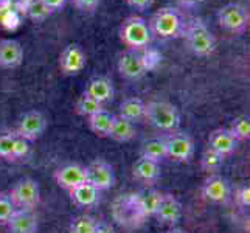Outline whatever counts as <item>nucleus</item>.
<instances>
[{
    "label": "nucleus",
    "mask_w": 250,
    "mask_h": 233,
    "mask_svg": "<svg viewBox=\"0 0 250 233\" xmlns=\"http://www.w3.org/2000/svg\"><path fill=\"white\" fill-rule=\"evenodd\" d=\"M182 36L189 51L196 56H211L216 50V38L202 19H191L185 23Z\"/></svg>",
    "instance_id": "obj_1"
},
{
    "label": "nucleus",
    "mask_w": 250,
    "mask_h": 233,
    "mask_svg": "<svg viewBox=\"0 0 250 233\" xmlns=\"http://www.w3.org/2000/svg\"><path fill=\"white\" fill-rule=\"evenodd\" d=\"M145 120L162 132H174L180 125V112L169 101L152 100L146 103Z\"/></svg>",
    "instance_id": "obj_2"
},
{
    "label": "nucleus",
    "mask_w": 250,
    "mask_h": 233,
    "mask_svg": "<svg viewBox=\"0 0 250 233\" xmlns=\"http://www.w3.org/2000/svg\"><path fill=\"white\" fill-rule=\"evenodd\" d=\"M148 25H149L151 34H156L157 38H162V39L177 38L184 33V28H185L182 14L179 13V10L171 6H165L157 10L152 14Z\"/></svg>",
    "instance_id": "obj_3"
},
{
    "label": "nucleus",
    "mask_w": 250,
    "mask_h": 233,
    "mask_svg": "<svg viewBox=\"0 0 250 233\" xmlns=\"http://www.w3.org/2000/svg\"><path fill=\"white\" fill-rule=\"evenodd\" d=\"M152 39L149 25L146 19L140 16H129L120 25V41L127 47V50H139L148 47Z\"/></svg>",
    "instance_id": "obj_4"
},
{
    "label": "nucleus",
    "mask_w": 250,
    "mask_h": 233,
    "mask_svg": "<svg viewBox=\"0 0 250 233\" xmlns=\"http://www.w3.org/2000/svg\"><path fill=\"white\" fill-rule=\"evenodd\" d=\"M219 27L231 34H243L249 28V11L241 3H227L218 10Z\"/></svg>",
    "instance_id": "obj_5"
},
{
    "label": "nucleus",
    "mask_w": 250,
    "mask_h": 233,
    "mask_svg": "<svg viewBox=\"0 0 250 233\" xmlns=\"http://www.w3.org/2000/svg\"><path fill=\"white\" fill-rule=\"evenodd\" d=\"M8 194H10L16 209L19 210H33L41 202L39 184L30 177H23L21 180H17Z\"/></svg>",
    "instance_id": "obj_6"
},
{
    "label": "nucleus",
    "mask_w": 250,
    "mask_h": 233,
    "mask_svg": "<svg viewBox=\"0 0 250 233\" xmlns=\"http://www.w3.org/2000/svg\"><path fill=\"white\" fill-rule=\"evenodd\" d=\"M163 140L167 146V159L177 163H185L193 159L194 142L187 132H168V135L163 137Z\"/></svg>",
    "instance_id": "obj_7"
},
{
    "label": "nucleus",
    "mask_w": 250,
    "mask_h": 233,
    "mask_svg": "<svg viewBox=\"0 0 250 233\" xmlns=\"http://www.w3.org/2000/svg\"><path fill=\"white\" fill-rule=\"evenodd\" d=\"M114 167L104 159H95L85 167V182L95 187L98 191H106L115 185Z\"/></svg>",
    "instance_id": "obj_8"
},
{
    "label": "nucleus",
    "mask_w": 250,
    "mask_h": 233,
    "mask_svg": "<svg viewBox=\"0 0 250 233\" xmlns=\"http://www.w3.org/2000/svg\"><path fill=\"white\" fill-rule=\"evenodd\" d=\"M117 68L120 75L126 80L137 81L143 78L148 72V61H146L145 55L139 50H125L123 53H120L118 61H117Z\"/></svg>",
    "instance_id": "obj_9"
},
{
    "label": "nucleus",
    "mask_w": 250,
    "mask_h": 233,
    "mask_svg": "<svg viewBox=\"0 0 250 233\" xmlns=\"http://www.w3.org/2000/svg\"><path fill=\"white\" fill-rule=\"evenodd\" d=\"M45 129H47L45 115L39 110H28L21 117L14 132L31 143L41 139V137L44 135Z\"/></svg>",
    "instance_id": "obj_10"
},
{
    "label": "nucleus",
    "mask_w": 250,
    "mask_h": 233,
    "mask_svg": "<svg viewBox=\"0 0 250 233\" xmlns=\"http://www.w3.org/2000/svg\"><path fill=\"white\" fill-rule=\"evenodd\" d=\"M201 193L205 201L222 205L229 202L231 196V188L229 180L226 177H222L221 174H208V177L202 184Z\"/></svg>",
    "instance_id": "obj_11"
},
{
    "label": "nucleus",
    "mask_w": 250,
    "mask_h": 233,
    "mask_svg": "<svg viewBox=\"0 0 250 233\" xmlns=\"http://www.w3.org/2000/svg\"><path fill=\"white\" fill-rule=\"evenodd\" d=\"M85 64H87V58H85L84 50L80 44H68L64 47V50L59 55V68L67 76L80 75Z\"/></svg>",
    "instance_id": "obj_12"
},
{
    "label": "nucleus",
    "mask_w": 250,
    "mask_h": 233,
    "mask_svg": "<svg viewBox=\"0 0 250 233\" xmlns=\"http://www.w3.org/2000/svg\"><path fill=\"white\" fill-rule=\"evenodd\" d=\"M53 179L58 187H61L65 191H70L85 182V167L80 163H65L55 171Z\"/></svg>",
    "instance_id": "obj_13"
},
{
    "label": "nucleus",
    "mask_w": 250,
    "mask_h": 233,
    "mask_svg": "<svg viewBox=\"0 0 250 233\" xmlns=\"http://www.w3.org/2000/svg\"><path fill=\"white\" fill-rule=\"evenodd\" d=\"M156 218L160 224L168 227H176V224L182 218V204L174 194L163 193L160 205L156 212Z\"/></svg>",
    "instance_id": "obj_14"
},
{
    "label": "nucleus",
    "mask_w": 250,
    "mask_h": 233,
    "mask_svg": "<svg viewBox=\"0 0 250 233\" xmlns=\"http://www.w3.org/2000/svg\"><path fill=\"white\" fill-rule=\"evenodd\" d=\"M84 93H87L89 97L93 100H97L100 105L104 106L106 103L114 100L115 89H114V83L110 81V78L107 76H93L89 83L85 84Z\"/></svg>",
    "instance_id": "obj_15"
},
{
    "label": "nucleus",
    "mask_w": 250,
    "mask_h": 233,
    "mask_svg": "<svg viewBox=\"0 0 250 233\" xmlns=\"http://www.w3.org/2000/svg\"><path fill=\"white\" fill-rule=\"evenodd\" d=\"M5 227L8 233H36L39 229V221L33 210L17 209Z\"/></svg>",
    "instance_id": "obj_16"
},
{
    "label": "nucleus",
    "mask_w": 250,
    "mask_h": 233,
    "mask_svg": "<svg viewBox=\"0 0 250 233\" xmlns=\"http://www.w3.org/2000/svg\"><path fill=\"white\" fill-rule=\"evenodd\" d=\"M238 143L239 142L230 134L227 127H218L210 132L208 146L207 148H210L213 151H216L218 154L224 155V157H227V155H231L236 151Z\"/></svg>",
    "instance_id": "obj_17"
},
{
    "label": "nucleus",
    "mask_w": 250,
    "mask_h": 233,
    "mask_svg": "<svg viewBox=\"0 0 250 233\" xmlns=\"http://www.w3.org/2000/svg\"><path fill=\"white\" fill-rule=\"evenodd\" d=\"M132 174H134V177L139 180L140 184H143L146 187H154L159 182V179L162 176L160 163L148 160V159H145V157H140L139 160L134 163Z\"/></svg>",
    "instance_id": "obj_18"
},
{
    "label": "nucleus",
    "mask_w": 250,
    "mask_h": 233,
    "mask_svg": "<svg viewBox=\"0 0 250 233\" xmlns=\"http://www.w3.org/2000/svg\"><path fill=\"white\" fill-rule=\"evenodd\" d=\"M23 61V47L16 39L0 41V67L16 68Z\"/></svg>",
    "instance_id": "obj_19"
},
{
    "label": "nucleus",
    "mask_w": 250,
    "mask_h": 233,
    "mask_svg": "<svg viewBox=\"0 0 250 233\" xmlns=\"http://www.w3.org/2000/svg\"><path fill=\"white\" fill-rule=\"evenodd\" d=\"M122 212V214H115L120 224L125 226H134L135 219H145L140 213L139 204H137V194L126 196L125 199H120V202L115 204V213Z\"/></svg>",
    "instance_id": "obj_20"
},
{
    "label": "nucleus",
    "mask_w": 250,
    "mask_h": 233,
    "mask_svg": "<svg viewBox=\"0 0 250 233\" xmlns=\"http://www.w3.org/2000/svg\"><path fill=\"white\" fill-rule=\"evenodd\" d=\"M100 193L101 191H98L95 187L84 182L76 188L70 190L68 196H70V199L75 205L83 207V209H92V207H95L100 202Z\"/></svg>",
    "instance_id": "obj_21"
},
{
    "label": "nucleus",
    "mask_w": 250,
    "mask_h": 233,
    "mask_svg": "<svg viewBox=\"0 0 250 233\" xmlns=\"http://www.w3.org/2000/svg\"><path fill=\"white\" fill-rule=\"evenodd\" d=\"M163 193H160L156 188H148L145 191L137 194V204H139L140 213L143 214V218H154L156 212L160 205Z\"/></svg>",
    "instance_id": "obj_22"
},
{
    "label": "nucleus",
    "mask_w": 250,
    "mask_h": 233,
    "mask_svg": "<svg viewBox=\"0 0 250 233\" xmlns=\"http://www.w3.org/2000/svg\"><path fill=\"white\" fill-rule=\"evenodd\" d=\"M145 107H146V103L140 98H126L122 101L118 109V117H122L125 120L131 123H137L140 120H145Z\"/></svg>",
    "instance_id": "obj_23"
},
{
    "label": "nucleus",
    "mask_w": 250,
    "mask_h": 233,
    "mask_svg": "<svg viewBox=\"0 0 250 233\" xmlns=\"http://www.w3.org/2000/svg\"><path fill=\"white\" fill-rule=\"evenodd\" d=\"M135 134H137V129H135L134 123L115 115L107 139H112L117 143H127V142H131L134 139Z\"/></svg>",
    "instance_id": "obj_24"
},
{
    "label": "nucleus",
    "mask_w": 250,
    "mask_h": 233,
    "mask_svg": "<svg viewBox=\"0 0 250 233\" xmlns=\"http://www.w3.org/2000/svg\"><path fill=\"white\" fill-rule=\"evenodd\" d=\"M114 114H110L109 110L106 109H101L97 114H93L92 117L87 118V125H89V129L98 137H109V132H110V127H112V123H114Z\"/></svg>",
    "instance_id": "obj_25"
},
{
    "label": "nucleus",
    "mask_w": 250,
    "mask_h": 233,
    "mask_svg": "<svg viewBox=\"0 0 250 233\" xmlns=\"http://www.w3.org/2000/svg\"><path fill=\"white\" fill-rule=\"evenodd\" d=\"M140 152H142L140 157H145L152 162L160 163L162 160H165L167 159V146H165L163 137H152V139L145 140L142 143Z\"/></svg>",
    "instance_id": "obj_26"
},
{
    "label": "nucleus",
    "mask_w": 250,
    "mask_h": 233,
    "mask_svg": "<svg viewBox=\"0 0 250 233\" xmlns=\"http://www.w3.org/2000/svg\"><path fill=\"white\" fill-rule=\"evenodd\" d=\"M21 11L33 22H44L48 16L53 14V11L42 3L41 0H23L21 5Z\"/></svg>",
    "instance_id": "obj_27"
},
{
    "label": "nucleus",
    "mask_w": 250,
    "mask_h": 233,
    "mask_svg": "<svg viewBox=\"0 0 250 233\" xmlns=\"http://www.w3.org/2000/svg\"><path fill=\"white\" fill-rule=\"evenodd\" d=\"M224 160H226L224 155L207 148L201 155V168L207 174H218V171L224 167Z\"/></svg>",
    "instance_id": "obj_28"
},
{
    "label": "nucleus",
    "mask_w": 250,
    "mask_h": 233,
    "mask_svg": "<svg viewBox=\"0 0 250 233\" xmlns=\"http://www.w3.org/2000/svg\"><path fill=\"white\" fill-rule=\"evenodd\" d=\"M101 109H104V106L100 105L97 100H93L92 97H89V95L84 92L75 103V112L84 118L92 117L93 114H97V112H100Z\"/></svg>",
    "instance_id": "obj_29"
},
{
    "label": "nucleus",
    "mask_w": 250,
    "mask_h": 233,
    "mask_svg": "<svg viewBox=\"0 0 250 233\" xmlns=\"http://www.w3.org/2000/svg\"><path fill=\"white\" fill-rule=\"evenodd\" d=\"M227 129L238 142H246L250 139V120L246 115L233 118Z\"/></svg>",
    "instance_id": "obj_30"
},
{
    "label": "nucleus",
    "mask_w": 250,
    "mask_h": 233,
    "mask_svg": "<svg viewBox=\"0 0 250 233\" xmlns=\"http://www.w3.org/2000/svg\"><path fill=\"white\" fill-rule=\"evenodd\" d=\"M97 227V219L89 214H80L70 222V233H93Z\"/></svg>",
    "instance_id": "obj_31"
},
{
    "label": "nucleus",
    "mask_w": 250,
    "mask_h": 233,
    "mask_svg": "<svg viewBox=\"0 0 250 233\" xmlns=\"http://www.w3.org/2000/svg\"><path fill=\"white\" fill-rule=\"evenodd\" d=\"M16 205L13 204L8 193H0V226H6V222L11 219L16 212Z\"/></svg>",
    "instance_id": "obj_32"
},
{
    "label": "nucleus",
    "mask_w": 250,
    "mask_h": 233,
    "mask_svg": "<svg viewBox=\"0 0 250 233\" xmlns=\"http://www.w3.org/2000/svg\"><path fill=\"white\" fill-rule=\"evenodd\" d=\"M16 132H3L0 134V159L13 162V148H14Z\"/></svg>",
    "instance_id": "obj_33"
},
{
    "label": "nucleus",
    "mask_w": 250,
    "mask_h": 233,
    "mask_svg": "<svg viewBox=\"0 0 250 233\" xmlns=\"http://www.w3.org/2000/svg\"><path fill=\"white\" fill-rule=\"evenodd\" d=\"M31 152V146H30V142L22 139L16 134V140H14V148H13V162H17V160H23L27 159Z\"/></svg>",
    "instance_id": "obj_34"
},
{
    "label": "nucleus",
    "mask_w": 250,
    "mask_h": 233,
    "mask_svg": "<svg viewBox=\"0 0 250 233\" xmlns=\"http://www.w3.org/2000/svg\"><path fill=\"white\" fill-rule=\"evenodd\" d=\"M0 23L5 25L6 28H14L19 23L17 11L11 6H0Z\"/></svg>",
    "instance_id": "obj_35"
},
{
    "label": "nucleus",
    "mask_w": 250,
    "mask_h": 233,
    "mask_svg": "<svg viewBox=\"0 0 250 233\" xmlns=\"http://www.w3.org/2000/svg\"><path fill=\"white\" fill-rule=\"evenodd\" d=\"M235 202L239 209H249L250 207V185L241 184L235 190Z\"/></svg>",
    "instance_id": "obj_36"
},
{
    "label": "nucleus",
    "mask_w": 250,
    "mask_h": 233,
    "mask_svg": "<svg viewBox=\"0 0 250 233\" xmlns=\"http://www.w3.org/2000/svg\"><path fill=\"white\" fill-rule=\"evenodd\" d=\"M70 2L81 13H93L100 5V0H70Z\"/></svg>",
    "instance_id": "obj_37"
},
{
    "label": "nucleus",
    "mask_w": 250,
    "mask_h": 233,
    "mask_svg": "<svg viewBox=\"0 0 250 233\" xmlns=\"http://www.w3.org/2000/svg\"><path fill=\"white\" fill-rule=\"evenodd\" d=\"M126 3L135 11H146L154 5V0H126Z\"/></svg>",
    "instance_id": "obj_38"
},
{
    "label": "nucleus",
    "mask_w": 250,
    "mask_h": 233,
    "mask_svg": "<svg viewBox=\"0 0 250 233\" xmlns=\"http://www.w3.org/2000/svg\"><path fill=\"white\" fill-rule=\"evenodd\" d=\"M42 3L44 5H47L51 11H61L62 8L65 6V3H67V0H41Z\"/></svg>",
    "instance_id": "obj_39"
},
{
    "label": "nucleus",
    "mask_w": 250,
    "mask_h": 233,
    "mask_svg": "<svg viewBox=\"0 0 250 233\" xmlns=\"http://www.w3.org/2000/svg\"><path fill=\"white\" fill-rule=\"evenodd\" d=\"M93 233H117L115 229L106 221H97V227H95Z\"/></svg>",
    "instance_id": "obj_40"
},
{
    "label": "nucleus",
    "mask_w": 250,
    "mask_h": 233,
    "mask_svg": "<svg viewBox=\"0 0 250 233\" xmlns=\"http://www.w3.org/2000/svg\"><path fill=\"white\" fill-rule=\"evenodd\" d=\"M177 2L182 8H196V6H199L204 0H177Z\"/></svg>",
    "instance_id": "obj_41"
},
{
    "label": "nucleus",
    "mask_w": 250,
    "mask_h": 233,
    "mask_svg": "<svg viewBox=\"0 0 250 233\" xmlns=\"http://www.w3.org/2000/svg\"><path fill=\"white\" fill-rule=\"evenodd\" d=\"M167 233H189V232L185 229H180V227H171Z\"/></svg>",
    "instance_id": "obj_42"
}]
</instances>
